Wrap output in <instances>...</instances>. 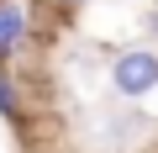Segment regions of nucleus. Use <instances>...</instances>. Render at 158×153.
I'll return each instance as SVG.
<instances>
[{"instance_id": "20e7f679", "label": "nucleus", "mask_w": 158, "mask_h": 153, "mask_svg": "<svg viewBox=\"0 0 158 153\" xmlns=\"http://www.w3.org/2000/svg\"><path fill=\"white\" fill-rule=\"evenodd\" d=\"M148 27H153V32H158V11H153V16H148Z\"/></svg>"}, {"instance_id": "f257e3e1", "label": "nucleus", "mask_w": 158, "mask_h": 153, "mask_svg": "<svg viewBox=\"0 0 158 153\" xmlns=\"http://www.w3.org/2000/svg\"><path fill=\"white\" fill-rule=\"evenodd\" d=\"M106 74H111V95L121 100V106H137V100H148L153 90H158V53L153 48H116L111 53V63H106Z\"/></svg>"}, {"instance_id": "39448f33", "label": "nucleus", "mask_w": 158, "mask_h": 153, "mask_svg": "<svg viewBox=\"0 0 158 153\" xmlns=\"http://www.w3.org/2000/svg\"><path fill=\"white\" fill-rule=\"evenodd\" d=\"M153 6H158V0H153Z\"/></svg>"}, {"instance_id": "f03ea898", "label": "nucleus", "mask_w": 158, "mask_h": 153, "mask_svg": "<svg viewBox=\"0 0 158 153\" xmlns=\"http://www.w3.org/2000/svg\"><path fill=\"white\" fill-rule=\"evenodd\" d=\"M32 37V11L16 0H0V53H16Z\"/></svg>"}, {"instance_id": "7ed1b4c3", "label": "nucleus", "mask_w": 158, "mask_h": 153, "mask_svg": "<svg viewBox=\"0 0 158 153\" xmlns=\"http://www.w3.org/2000/svg\"><path fill=\"white\" fill-rule=\"evenodd\" d=\"M48 6H58V11H69V16H74L79 6H85V0H48Z\"/></svg>"}]
</instances>
